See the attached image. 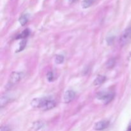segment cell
<instances>
[{
    "label": "cell",
    "instance_id": "cell-6",
    "mask_svg": "<svg viewBox=\"0 0 131 131\" xmlns=\"http://www.w3.org/2000/svg\"><path fill=\"white\" fill-rule=\"evenodd\" d=\"M75 97V93L73 90H67L65 93L63 97L64 102L65 103H69L74 99Z\"/></svg>",
    "mask_w": 131,
    "mask_h": 131
},
{
    "label": "cell",
    "instance_id": "cell-7",
    "mask_svg": "<svg viewBox=\"0 0 131 131\" xmlns=\"http://www.w3.org/2000/svg\"><path fill=\"white\" fill-rule=\"evenodd\" d=\"M106 77L104 76V75H98V76L97 77V78L94 80L93 84L95 86L101 85V84H102V83L106 81Z\"/></svg>",
    "mask_w": 131,
    "mask_h": 131
},
{
    "label": "cell",
    "instance_id": "cell-16",
    "mask_svg": "<svg viewBox=\"0 0 131 131\" xmlns=\"http://www.w3.org/2000/svg\"><path fill=\"white\" fill-rule=\"evenodd\" d=\"M0 131H10V128L8 126H2L1 127Z\"/></svg>",
    "mask_w": 131,
    "mask_h": 131
},
{
    "label": "cell",
    "instance_id": "cell-17",
    "mask_svg": "<svg viewBox=\"0 0 131 131\" xmlns=\"http://www.w3.org/2000/svg\"><path fill=\"white\" fill-rule=\"evenodd\" d=\"M126 131H131V122L130 123V124H129V126H128L127 129Z\"/></svg>",
    "mask_w": 131,
    "mask_h": 131
},
{
    "label": "cell",
    "instance_id": "cell-3",
    "mask_svg": "<svg viewBox=\"0 0 131 131\" xmlns=\"http://www.w3.org/2000/svg\"><path fill=\"white\" fill-rule=\"evenodd\" d=\"M115 97V93L112 92H101L97 95V98L102 101L105 104L110 103Z\"/></svg>",
    "mask_w": 131,
    "mask_h": 131
},
{
    "label": "cell",
    "instance_id": "cell-10",
    "mask_svg": "<svg viewBox=\"0 0 131 131\" xmlns=\"http://www.w3.org/2000/svg\"><path fill=\"white\" fill-rule=\"evenodd\" d=\"M93 1H94V0H84V1H82V7H83V8H89L90 6H92V4L93 3Z\"/></svg>",
    "mask_w": 131,
    "mask_h": 131
},
{
    "label": "cell",
    "instance_id": "cell-12",
    "mask_svg": "<svg viewBox=\"0 0 131 131\" xmlns=\"http://www.w3.org/2000/svg\"><path fill=\"white\" fill-rule=\"evenodd\" d=\"M9 102V99L6 96H2L1 97V107H3Z\"/></svg>",
    "mask_w": 131,
    "mask_h": 131
},
{
    "label": "cell",
    "instance_id": "cell-15",
    "mask_svg": "<svg viewBox=\"0 0 131 131\" xmlns=\"http://www.w3.org/2000/svg\"><path fill=\"white\" fill-rule=\"evenodd\" d=\"M47 79H48L49 81H52L53 80V78H54L53 73H52V72H49L47 73Z\"/></svg>",
    "mask_w": 131,
    "mask_h": 131
},
{
    "label": "cell",
    "instance_id": "cell-1",
    "mask_svg": "<svg viewBox=\"0 0 131 131\" xmlns=\"http://www.w3.org/2000/svg\"><path fill=\"white\" fill-rule=\"evenodd\" d=\"M31 104L33 107H37L44 111H47L54 107L56 106V102L51 97H44L35 99L31 101Z\"/></svg>",
    "mask_w": 131,
    "mask_h": 131
},
{
    "label": "cell",
    "instance_id": "cell-18",
    "mask_svg": "<svg viewBox=\"0 0 131 131\" xmlns=\"http://www.w3.org/2000/svg\"><path fill=\"white\" fill-rule=\"evenodd\" d=\"M69 1H70V2H74V1H75V0H69Z\"/></svg>",
    "mask_w": 131,
    "mask_h": 131
},
{
    "label": "cell",
    "instance_id": "cell-8",
    "mask_svg": "<svg viewBox=\"0 0 131 131\" xmlns=\"http://www.w3.org/2000/svg\"><path fill=\"white\" fill-rule=\"evenodd\" d=\"M19 20L20 24H21L22 26H24L28 22V20H29V15L27 14H23V15L20 17Z\"/></svg>",
    "mask_w": 131,
    "mask_h": 131
},
{
    "label": "cell",
    "instance_id": "cell-11",
    "mask_svg": "<svg viewBox=\"0 0 131 131\" xmlns=\"http://www.w3.org/2000/svg\"><path fill=\"white\" fill-rule=\"evenodd\" d=\"M115 63H116V61L115 58H110L106 63V67L107 69H112L115 66Z\"/></svg>",
    "mask_w": 131,
    "mask_h": 131
},
{
    "label": "cell",
    "instance_id": "cell-5",
    "mask_svg": "<svg viewBox=\"0 0 131 131\" xmlns=\"http://www.w3.org/2000/svg\"><path fill=\"white\" fill-rule=\"evenodd\" d=\"M110 125V121L108 120H102L96 123L94 126V129L96 130H102L107 128Z\"/></svg>",
    "mask_w": 131,
    "mask_h": 131
},
{
    "label": "cell",
    "instance_id": "cell-2",
    "mask_svg": "<svg viewBox=\"0 0 131 131\" xmlns=\"http://www.w3.org/2000/svg\"><path fill=\"white\" fill-rule=\"evenodd\" d=\"M131 41V26L129 27L124 30V31L122 33L120 38V46L124 47L129 43Z\"/></svg>",
    "mask_w": 131,
    "mask_h": 131
},
{
    "label": "cell",
    "instance_id": "cell-4",
    "mask_svg": "<svg viewBox=\"0 0 131 131\" xmlns=\"http://www.w3.org/2000/svg\"><path fill=\"white\" fill-rule=\"evenodd\" d=\"M22 78V73L17 72H14L12 73L10 75V78H9L8 80V85L14 86V84H17V83H19V81Z\"/></svg>",
    "mask_w": 131,
    "mask_h": 131
},
{
    "label": "cell",
    "instance_id": "cell-13",
    "mask_svg": "<svg viewBox=\"0 0 131 131\" xmlns=\"http://www.w3.org/2000/svg\"><path fill=\"white\" fill-rule=\"evenodd\" d=\"M64 61V56L63 55H57L55 58V61L56 63L61 64Z\"/></svg>",
    "mask_w": 131,
    "mask_h": 131
},
{
    "label": "cell",
    "instance_id": "cell-9",
    "mask_svg": "<svg viewBox=\"0 0 131 131\" xmlns=\"http://www.w3.org/2000/svg\"><path fill=\"white\" fill-rule=\"evenodd\" d=\"M29 33H30V31H29V29L27 28V29H24L21 33H20V34L17 37L16 39H24V38H26V37H28V36H29Z\"/></svg>",
    "mask_w": 131,
    "mask_h": 131
},
{
    "label": "cell",
    "instance_id": "cell-14",
    "mask_svg": "<svg viewBox=\"0 0 131 131\" xmlns=\"http://www.w3.org/2000/svg\"><path fill=\"white\" fill-rule=\"evenodd\" d=\"M19 45H20V46H19V48L17 51L18 52L23 51V50L25 48L26 45V40H23L20 42V44Z\"/></svg>",
    "mask_w": 131,
    "mask_h": 131
}]
</instances>
